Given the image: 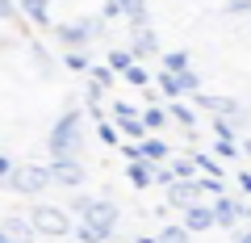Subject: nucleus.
I'll use <instances>...</instances> for the list:
<instances>
[{"label": "nucleus", "mask_w": 251, "mask_h": 243, "mask_svg": "<svg viewBox=\"0 0 251 243\" xmlns=\"http://www.w3.org/2000/svg\"><path fill=\"white\" fill-rule=\"evenodd\" d=\"M34 226H38L42 235H67V231H72V222H67V214H63V210H50V206L34 210Z\"/></svg>", "instance_id": "nucleus-1"}, {"label": "nucleus", "mask_w": 251, "mask_h": 243, "mask_svg": "<svg viewBox=\"0 0 251 243\" xmlns=\"http://www.w3.org/2000/svg\"><path fill=\"white\" fill-rule=\"evenodd\" d=\"M75 130H80V126H75V117H67L63 126H54L50 151H54V155H67V151H72V147H75Z\"/></svg>", "instance_id": "nucleus-2"}, {"label": "nucleus", "mask_w": 251, "mask_h": 243, "mask_svg": "<svg viewBox=\"0 0 251 243\" xmlns=\"http://www.w3.org/2000/svg\"><path fill=\"white\" fill-rule=\"evenodd\" d=\"M46 176H50V172H42V168H25V172L13 176V185L25 189V193H34V189H42V185H46Z\"/></svg>", "instance_id": "nucleus-3"}, {"label": "nucleus", "mask_w": 251, "mask_h": 243, "mask_svg": "<svg viewBox=\"0 0 251 243\" xmlns=\"http://www.w3.org/2000/svg\"><path fill=\"white\" fill-rule=\"evenodd\" d=\"M239 214H243V210L234 206V201H218V206H209V218H214V226H230V222H239Z\"/></svg>", "instance_id": "nucleus-4"}, {"label": "nucleus", "mask_w": 251, "mask_h": 243, "mask_svg": "<svg viewBox=\"0 0 251 243\" xmlns=\"http://www.w3.org/2000/svg\"><path fill=\"white\" fill-rule=\"evenodd\" d=\"M188 214H184V226L188 231H209V226H214V218H209V210L205 206H184Z\"/></svg>", "instance_id": "nucleus-5"}, {"label": "nucleus", "mask_w": 251, "mask_h": 243, "mask_svg": "<svg viewBox=\"0 0 251 243\" xmlns=\"http://www.w3.org/2000/svg\"><path fill=\"white\" fill-rule=\"evenodd\" d=\"M4 235H9L13 243H29V226L21 222V218H4Z\"/></svg>", "instance_id": "nucleus-6"}, {"label": "nucleus", "mask_w": 251, "mask_h": 243, "mask_svg": "<svg viewBox=\"0 0 251 243\" xmlns=\"http://www.w3.org/2000/svg\"><path fill=\"white\" fill-rule=\"evenodd\" d=\"M193 197H197V189H193V185H176V180H172V206H188Z\"/></svg>", "instance_id": "nucleus-7"}, {"label": "nucleus", "mask_w": 251, "mask_h": 243, "mask_svg": "<svg viewBox=\"0 0 251 243\" xmlns=\"http://www.w3.org/2000/svg\"><path fill=\"white\" fill-rule=\"evenodd\" d=\"M151 172H155V168H147V163H134V168H130V180H134L138 189H147V185H151Z\"/></svg>", "instance_id": "nucleus-8"}, {"label": "nucleus", "mask_w": 251, "mask_h": 243, "mask_svg": "<svg viewBox=\"0 0 251 243\" xmlns=\"http://www.w3.org/2000/svg\"><path fill=\"white\" fill-rule=\"evenodd\" d=\"M163 243H188V231L184 226H168L163 231Z\"/></svg>", "instance_id": "nucleus-9"}, {"label": "nucleus", "mask_w": 251, "mask_h": 243, "mask_svg": "<svg viewBox=\"0 0 251 243\" xmlns=\"http://www.w3.org/2000/svg\"><path fill=\"white\" fill-rule=\"evenodd\" d=\"M0 243H13V239H9V235H4V231H0Z\"/></svg>", "instance_id": "nucleus-10"}]
</instances>
